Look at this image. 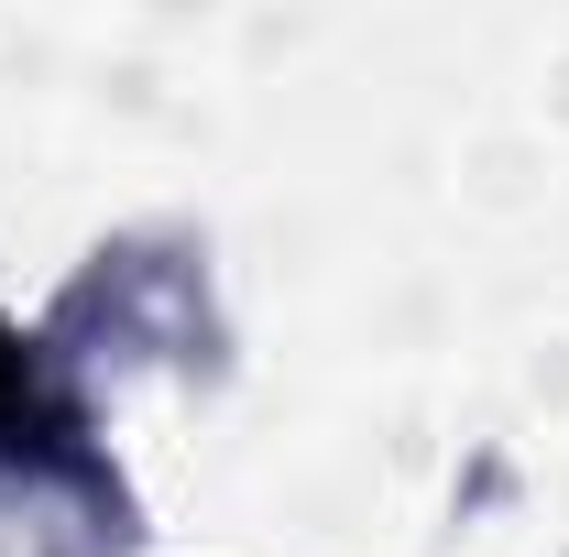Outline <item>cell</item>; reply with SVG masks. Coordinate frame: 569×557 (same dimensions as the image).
<instances>
[{
  "mask_svg": "<svg viewBox=\"0 0 569 557\" xmlns=\"http://www.w3.org/2000/svg\"><path fill=\"white\" fill-rule=\"evenodd\" d=\"M44 426V394H33V361H22V340L0 328V448H22Z\"/></svg>",
  "mask_w": 569,
  "mask_h": 557,
  "instance_id": "6da1fadb",
  "label": "cell"
}]
</instances>
